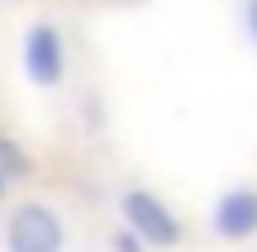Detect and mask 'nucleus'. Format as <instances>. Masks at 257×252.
<instances>
[{
	"label": "nucleus",
	"mask_w": 257,
	"mask_h": 252,
	"mask_svg": "<svg viewBox=\"0 0 257 252\" xmlns=\"http://www.w3.org/2000/svg\"><path fill=\"white\" fill-rule=\"evenodd\" d=\"M67 224L43 200H19L5 214V252H62Z\"/></svg>",
	"instance_id": "obj_1"
},
{
	"label": "nucleus",
	"mask_w": 257,
	"mask_h": 252,
	"mask_svg": "<svg viewBox=\"0 0 257 252\" xmlns=\"http://www.w3.org/2000/svg\"><path fill=\"white\" fill-rule=\"evenodd\" d=\"M119 214L124 224L134 228L138 238H143V247H176L181 243V219L172 214V205H167L162 195H153L148 186H128L119 195Z\"/></svg>",
	"instance_id": "obj_2"
},
{
	"label": "nucleus",
	"mask_w": 257,
	"mask_h": 252,
	"mask_svg": "<svg viewBox=\"0 0 257 252\" xmlns=\"http://www.w3.org/2000/svg\"><path fill=\"white\" fill-rule=\"evenodd\" d=\"M24 72H29V81H34L38 91L62 86V76H67V48H62L57 24H48V19L29 24V34H24Z\"/></svg>",
	"instance_id": "obj_3"
},
{
	"label": "nucleus",
	"mask_w": 257,
	"mask_h": 252,
	"mask_svg": "<svg viewBox=\"0 0 257 252\" xmlns=\"http://www.w3.org/2000/svg\"><path fill=\"white\" fill-rule=\"evenodd\" d=\"M214 233L224 243H248L257 238V190L252 186H233L214 200Z\"/></svg>",
	"instance_id": "obj_4"
},
{
	"label": "nucleus",
	"mask_w": 257,
	"mask_h": 252,
	"mask_svg": "<svg viewBox=\"0 0 257 252\" xmlns=\"http://www.w3.org/2000/svg\"><path fill=\"white\" fill-rule=\"evenodd\" d=\"M0 171H5V181H19V176H29V171H34L29 152L19 148L15 138H5V133H0Z\"/></svg>",
	"instance_id": "obj_5"
},
{
	"label": "nucleus",
	"mask_w": 257,
	"mask_h": 252,
	"mask_svg": "<svg viewBox=\"0 0 257 252\" xmlns=\"http://www.w3.org/2000/svg\"><path fill=\"white\" fill-rule=\"evenodd\" d=\"M110 247H114V252H143V238H138V233H134V228H128V224H124V228H119V233H114V238H110Z\"/></svg>",
	"instance_id": "obj_6"
},
{
	"label": "nucleus",
	"mask_w": 257,
	"mask_h": 252,
	"mask_svg": "<svg viewBox=\"0 0 257 252\" xmlns=\"http://www.w3.org/2000/svg\"><path fill=\"white\" fill-rule=\"evenodd\" d=\"M243 24H248V38L257 43V0H243Z\"/></svg>",
	"instance_id": "obj_7"
},
{
	"label": "nucleus",
	"mask_w": 257,
	"mask_h": 252,
	"mask_svg": "<svg viewBox=\"0 0 257 252\" xmlns=\"http://www.w3.org/2000/svg\"><path fill=\"white\" fill-rule=\"evenodd\" d=\"M5 186H10V181H5V171H0V195H5Z\"/></svg>",
	"instance_id": "obj_8"
},
{
	"label": "nucleus",
	"mask_w": 257,
	"mask_h": 252,
	"mask_svg": "<svg viewBox=\"0 0 257 252\" xmlns=\"http://www.w3.org/2000/svg\"><path fill=\"white\" fill-rule=\"evenodd\" d=\"M15 5H19V0H15Z\"/></svg>",
	"instance_id": "obj_9"
}]
</instances>
